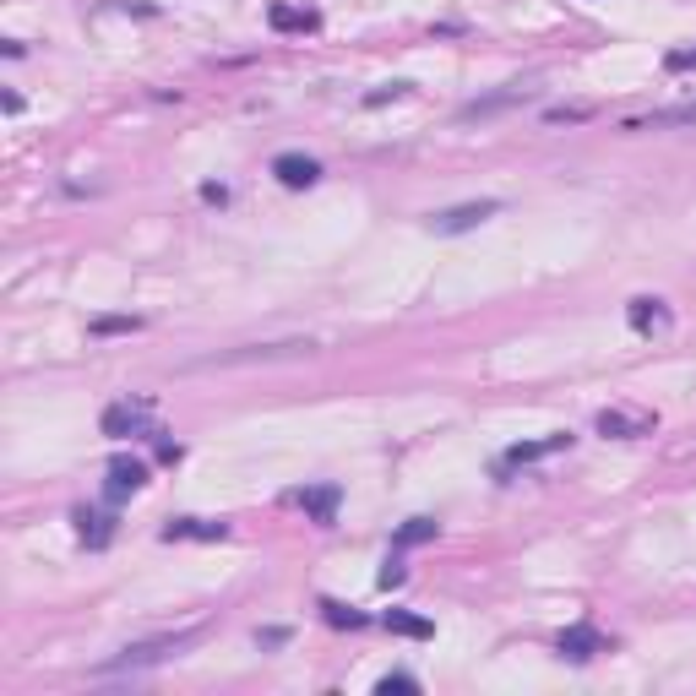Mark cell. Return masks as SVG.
Returning <instances> with one entry per match:
<instances>
[{"label":"cell","instance_id":"obj_25","mask_svg":"<svg viewBox=\"0 0 696 696\" xmlns=\"http://www.w3.org/2000/svg\"><path fill=\"white\" fill-rule=\"evenodd\" d=\"M669 71H696V49H675V55H669Z\"/></svg>","mask_w":696,"mask_h":696},{"label":"cell","instance_id":"obj_14","mask_svg":"<svg viewBox=\"0 0 696 696\" xmlns=\"http://www.w3.org/2000/svg\"><path fill=\"white\" fill-rule=\"evenodd\" d=\"M77 528H82V544H87V550H104V544L115 539V522H109L104 512H77Z\"/></svg>","mask_w":696,"mask_h":696},{"label":"cell","instance_id":"obj_20","mask_svg":"<svg viewBox=\"0 0 696 696\" xmlns=\"http://www.w3.org/2000/svg\"><path fill=\"white\" fill-rule=\"evenodd\" d=\"M321 615H327L332 626H365V615H359V609H348V604H338V599H321Z\"/></svg>","mask_w":696,"mask_h":696},{"label":"cell","instance_id":"obj_23","mask_svg":"<svg viewBox=\"0 0 696 696\" xmlns=\"http://www.w3.org/2000/svg\"><path fill=\"white\" fill-rule=\"evenodd\" d=\"M376 691H381V696H392V691H419V680H414V675H387Z\"/></svg>","mask_w":696,"mask_h":696},{"label":"cell","instance_id":"obj_27","mask_svg":"<svg viewBox=\"0 0 696 696\" xmlns=\"http://www.w3.org/2000/svg\"><path fill=\"white\" fill-rule=\"evenodd\" d=\"M202 202H218V207H223V202H229V185L207 180V185H202Z\"/></svg>","mask_w":696,"mask_h":696},{"label":"cell","instance_id":"obj_4","mask_svg":"<svg viewBox=\"0 0 696 696\" xmlns=\"http://www.w3.org/2000/svg\"><path fill=\"white\" fill-rule=\"evenodd\" d=\"M593 425H599V435H615V441H637V435H653L658 430V419L642 414V408H604Z\"/></svg>","mask_w":696,"mask_h":696},{"label":"cell","instance_id":"obj_2","mask_svg":"<svg viewBox=\"0 0 696 696\" xmlns=\"http://www.w3.org/2000/svg\"><path fill=\"white\" fill-rule=\"evenodd\" d=\"M495 213H501V202H495V196H484V202H463V207H446V213L430 218V234H468V229H479V223L495 218Z\"/></svg>","mask_w":696,"mask_h":696},{"label":"cell","instance_id":"obj_9","mask_svg":"<svg viewBox=\"0 0 696 696\" xmlns=\"http://www.w3.org/2000/svg\"><path fill=\"white\" fill-rule=\"evenodd\" d=\"M147 484V463L142 457H115V463H109V495H136Z\"/></svg>","mask_w":696,"mask_h":696},{"label":"cell","instance_id":"obj_1","mask_svg":"<svg viewBox=\"0 0 696 696\" xmlns=\"http://www.w3.org/2000/svg\"><path fill=\"white\" fill-rule=\"evenodd\" d=\"M202 637V626H185V631H164V637H147V642H131V648H120L115 658H104V664L93 669V675H136V669H153V664H169V658H180L191 642Z\"/></svg>","mask_w":696,"mask_h":696},{"label":"cell","instance_id":"obj_22","mask_svg":"<svg viewBox=\"0 0 696 696\" xmlns=\"http://www.w3.org/2000/svg\"><path fill=\"white\" fill-rule=\"evenodd\" d=\"M403 577H408V571H403V555L392 550V555H387V566H381V577H376V582H381V588H397V582H403Z\"/></svg>","mask_w":696,"mask_h":696},{"label":"cell","instance_id":"obj_24","mask_svg":"<svg viewBox=\"0 0 696 696\" xmlns=\"http://www.w3.org/2000/svg\"><path fill=\"white\" fill-rule=\"evenodd\" d=\"M256 642H261V648H283V642H289V631H283V626H267V631H256Z\"/></svg>","mask_w":696,"mask_h":696},{"label":"cell","instance_id":"obj_7","mask_svg":"<svg viewBox=\"0 0 696 696\" xmlns=\"http://www.w3.org/2000/svg\"><path fill=\"white\" fill-rule=\"evenodd\" d=\"M294 354H316V343H267V348H234V354H213L202 365H245V359H294Z\"/></svg>","mask_w":696,"mask_h":696},{"label":"cell","instance_id":"obj_3","mask_svg":"<svg viewBox=\"0 0 696 696\" xmlns=\"http://www.w3.org/2000/svg\"><path fill=\"white\" fill-rule=\"evenodd\" d=\"M147 419H153V403L147 397H126V403L104 408V435L109 441H126V435H142Z\"/></svg>","mask_w":696,"mask_h":696},{"label":"cell","instance_id":"obj_10","mask_svg":"<svg viewBox=\"0 0 696 696\" xmlns=\"http://www.w3.org/2000/svg\"><path fill=\"white\" fill-rule=\"evenodd\" d=\"M571 446V435L566 430H555V435H544V441H522L506 452V468H522V463H539V457H550V452H566Z\"/></svg>","mask_w":696,"mask_h":696},{"label":"cell","instance_id":"obj_21","mask_svg":"<svg viewBox=\"0 0 696 696\" xmlns=\"http://www.w3.org/2000/svg\"><path fill=\"white\" fill-rule=\"evenodd\" d=\"M136 327H142L136 316H98L93 321V338H115V332H136Z\"/></svg>","mask_w":696,"mask_h":696},{"label":"cell","instance_id":"obj_11","mask_svg":"<svg viewBox=\"0 0 696 696\" xmlns=\"http://www.w3.org/2000/svg\"><path fill=\"white\" fill-rule=\"evenodd\" d=\"M294 501H300L316 522H332V517H338V484H321V490H300Z\"/></svg>","mask_w":696,"mask_h":696},{"label":"cell","instance_id":"obj_26","mask_svg":"<svg viewBox=\"0 0 696 696\" xmlns=\"http://www.w3.org/2000/svg\"><path fill=\"white\" fill-rule=\"evenodd\" d=\"M408 93V82H392V87H381V93H370L365 104H387V98H403Z\"/></svg>","mask_w":696,"mask_h":696},{"label":"cell","instance_id":"obj_5","mask_svg":"<svg viewBox=\"0 0 696 696\" xmlns=\"http://www.w3.org/2000/svg\"><path fill=\"white\" fill-rule=\"evenodd\" d=\"M164 544H180V539H196V544H218L229 539V522H213V517H174L164 522V533H158Z\"/></svg>","mask_w":696,"mask_h":696},{"label":"cell","instance_id":"obj_6","mask_svg":"<svg viewBox=\"0 0 696 696\" xmlns=\"http://www.w3.org/2000/svg\"><path fill=\"white\" fill-rule=\"evenodd\" d=\"M272 174H278V185H289V191H310V185L321 180V164L305 153H278L272 158Z\"/></svg>","mask_w":696,"mask_h":696},{"label":"cell","instance_id":"obj_12","mask_svg":"<svg viewBox=\"0 0 696 696\" xmlns=\"http://www.w3.org/2000/svg\"><path fill=\"white\" fill-rule=\"evenodd\" d=\"M381 626L397 631V637H414V642L435 637V626H430V620H425V615H408V609H387V615H381Z\"/></svg>","mask_w":696,"mask_h":696},{"label":"cell","instance_id":"obj_13","mask_svg":"<svg viewBox=\"0 0 696 696\" xmlns=\"http://www.w3.org/2000/svg\"><path fill=\"white\" fill-rule=\"evenodd\" d=\"M267 22H272V33H310L321 17L316 11H300V6H272Z\"/></svg>","mask_w":696,"mask_h":696},{"label":"cell","instance_id":"obj_19","mask_svg":"<svg viewBox=\"0 0 696 696\" xmlns=\"http://www.w3.org/2000/svg\"><path fill=\"white\" fill-rule=\"evenodd\" d=\"M544 120L550 126H577V120H593V109L588 104H555V109H544Z\"/></svg>","mask_w":696,"mask_h":696},{"label":"cell","instance_id":"obj_16","mask_svg":"<svg viewBox=\"0 0 696 696\" xmlns=\"http://www.w3.org/2000/svg\"><path fill=\"white\" fill-rule=\"evenodd\" d=\"M533 87H501V93H490V98H474V104H463V120H474V115H490V109H506V104H517V98H528Z\"/></svg>","mask_w":696,"mask_h":696},{"label":"cell","instance_id":"obj_8","mask_svg":"<svg viewBox=\"0 0 696 696\" xmlns=\"http://www.w3.org/2000/svg\"><path fill=\"white\" fill-rule=\"evenodd\" d=\"M555 648H561V658H571V664H588L593 653H604V637L593 626H571V631H561Z\"/></svg>","mask_w":696,"mask_h":696},{"label":"cell","instance_id":"obj_18","mask_svg":"<svg viewBox=\"0 0 696 696\" xmlns=\"http://www.w3.org/2000/svg\"><path fill=\"white\" fill-rule=\"evenodd\" d=\"M648 126H696V104H680V109H658L653 120H631L626 131H648Z\"/></svg>","mask_w":696,"mask_h":696},{"label":"cell","instance_id":"obj_15","mask_svg":"<svg viewBox=\"0 0 696 696\" xmlns=\"http://www.w3.org/2000/svg\"><path fill=\"white\" fill-rule=\"evenodd\" d=\"M631 327L637 332H653V327H669V305L664 300H631Z\"/></svg>","mask_w":696,"mask_h":696},{"label":"cell","instance_id":"obj_17","mask_svg":"<svg viewBox=\"0 0 696 696\" xmlns=\"http://www.w3.org/2000/svg\"><path fill=\"white\" fill-rule=\"evenodd\" d=\"M435 539V522L430 517H408L403 528L392 533V550H414V544H430Z\"/></svg>","mask_w":696,"mask_h":696}]
</instances>
